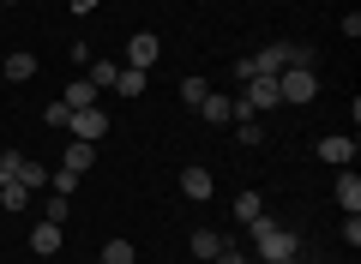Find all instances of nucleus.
Here are the masks:
<instances>
[{
	"label": "nucleus",
	"mask_w": 361,
	"mask_h": 264,
	"mask_svg": "<svg viewBox=\"0 0 361 264\" xmlns=\"http://www.w3.org/2000/svg\"><path fill=\"white\" fill-rule=\"evenodd\" d=\"M247 234H253V246H259V258H265V264L295 258V252H301V234H295V228H277L271 216H253V222H247Z\"/></svg>",
	"instance_id": "obj_1"
},
{
	"label": "nucleus",
	"mask_w": 361,
	"mask_h": 264,
	"mask_svg": "<svg viewBox=\"0 0 361 264\" xmlns=\"http://www.w3.org/2000/svg\"><path fill=\"white\" fill-rule=\"evenodd\" d=\"M277 96H283V102H313V96H319L313 66H283V73H277Z\"/></svg>",
	"instance_id": "obj_2"
},
{
	"label": "nucleus",
	"mask_w": 361,
	"mask_h": 264,
	"mask_svg": "<svg viewBox=\"0 0 361 264\" xmlns=\"http://www.w3.org/2000/svg\"><path fill=\"white\" fill-rule=\"evenodd\" d=\"M253 61V73H265V78H277L283 66H295V42H265L259 54H247Z\"/></svg>",
	"instance_id": "obj_3"
},
{
	"label": "nucleus",
	"mask_w": 361,
	"mask_h": 264,
	"mask_svg": "<svg viewBox=\"0 0 361 264\" xmlns=\"http://www.w3.org/2000/svg\"><path fill=\"white\" fill-rule=\"evenodd\" d=\"M66 132H73V139H85V144H97V139L109 132V114H103V108H73Z\"/></svg>",
	"instance_id": "obj_4"
},
{
	"label": "nucleus",
	"mask_w": 361,
	"mask_h": 264,
	"mask_svg": "<svg viewBox=\"0 0 361 264\" xmlns=\"http://www.w3.org/2000/svg\"><path fill=\"white\" fill-rule=\"evenodd\" d=\"M319 156H325L331 168H349V163H355V132H325V139H319Z\"/></svg>",
	"instance_id": "obj_5"
},
{
	"label": "nucleus",
	"mask_w": 361,
	"mask_h": 264,
	"mask_svg": "<svg viewBox=\"0 0 361 264\" xmlns=\"http://www.w3.org/2000/svg\"><path fill=\"white\" fill-rule=\"evenodd\" d=\"M157 54H163V42H157L151 30H139V37L127 42V66H139V73H151V66H157Z\"/></svg>",
	"instance_id": "obj_6"
},
{
	"label": "nucleus",
	"mask_w": 361,
	"mask_h": 264,
	"mask_svg": "<svg viewBox=\"0 0 361 264\" xmlns=\"http://www.w3.org/2000/svg\"><path fill=\"white\" fill-rule=\"evenodd\" d=\"M187 246H193V258H217L223 246H229V234H217V228H193V234H187Z\"/></svg>",
	"instance_id": "obj_7"
},
{
	"label": "nucleus",
	"mask_w": 361,
	"mask_h": 264,
	"mask_svg": "<svg viewBox=\"0 0 361 264\" xmlns=\"http://www.w3.org/2000/svg\"><path fill=\"white\" fill-rule=\"evenodd\" d=\"M61 168H73V175H90V168H97V144L73 139V144H66V156H61Z\"/></svg>",
	"instance_id": "obj_8"
},
{
	"label": "nucleus",
	"mask_w": 361,
	"mask_h": 264,
	"mask_svg": "<svg viewBox=\"0 0 361 264\" xmlns=\"http://www.w3.org/2000/svg\"><path fill=\"white\" fill-rule=\"evenodd\" d=\"M30 252H37V258H54V252H61V222H37L30 228Z\"/></svg>",
	"instance_id": "obj_9"
},
{
	"label": "nucleus",
	"mask_w": 361,
	"mask_h": 264,
	"mask_svg": "<svg viewBox=\"0 0 361 264\" xmlns=\"http://www.w3.org/2000/svg\"><path fill=\"white\" fill-rule=\"evenodd\" d=\"M199 114H205L211 126H235V96H217V90H211V96L199 102Z\"/></svg>",
	"instance_id": "obj_10"
},
{
	"label": "nucleus",
	"mask_w": 361,
	"mask_h": 264,
	"mask_svg": "<svg viewBox=\"0 0 361 264\" xmlns=\"http://www.w3.org/2000/svg\"><path fill=\"white\" fill-rule=\"evenodd\" d=\"M211 187H217V180H211L199 163H193V168H180V199H211Z\"/></svg>",
	"instance_id": "obj_11"
},
{
	"label": "nucleus",
	"mask_w": 361,
	"mask_h": 264,
	"mask_svg": "<svg viewBox=\"0 0 361 264\" xmlns=\"http://www.w3.org/2000/svg\"><path fill=\"white\" fill-rule=\"evenodd\" d=\"M337 204H343V216H361V180L349 175V168L337 175Z\"/></svg>",
	"instance_id": "obj_12"
},
{
	"label": "nucleus",
	"mask_w": 361,
	"mask_h": 264,
	"mask_svg": "<svg viewBox=\"0 0 361 264\" xmlns=\"http://www.w3.org/2000/svg\"><path fill=\"white\" fill-rule=\"evenodd\" d=\"M0 78H13V84L37 78V54H6V61H0Z\"/></svg>",
	"instance_id": "obj_13"
},
{
	"label": "nucleus",
	"mask_w": 361,
	"mask_h": 264,
	"mask_svg": "<svg viewBox=\"0 0 361 264\" xmlns=\"http://www.w3.org/2000/svg\"><path fill=\"white\" fill-rule=\"evenodd\" d=\"M97 96H103V90L90 84V78H78V84H66V90H61L66 108H97Z\"/></svg>",
	"instance_id": "obj_14"
},
{
	"label": "nucleus",
	"mask_w": 361,
	"mask_h": 264,
	"mask_svg": "<svg viewBox=\"0 0 361 264\" xmlns=\"http://www.w3.org/2000/svg\"><path fill=\"white\" fill-rule=\"evenodd\" d=\"M145 84H151V73H139V66H121L115 73V96H145Z\"/></svg>",
	"instance_id": "obj_15"
},
{
	"label": "nucleus",
	"mask_w": 361,
	"mask_h": 264,
	"mask_svg": "<svg viewBox=\"0 0 361 264\" xmlns=\"http://www.w3.org/2000/svg\"><path fill=\"white\" fill-rule=\"evenodd\" d=\"M25 204H30V187H18V180H0V210H25Z\"/></svg>",
	"instance_id": "obj_16"
},
{
	"label": "nucleus",
	"mask_w": 361,
	"mask_h": 264,
	"mask_svg": "<svg viewBox=\"0 0 361 264\" xmlns=\"http://www.w3.org/2000/svg\"><path fill=\"white\" fill-rule=\"evenodd\" d=\"M115 73H121L115 61H90V66H85V78H90L97 90H115Z\"/></svg>",
	"instance_id": "obj_17"
},
{
	"label": "nucleus",
	"mask_w": 361,
	"mask_h": 264,
	"mask_svg": "<svg viewBox=\"0 0 361 264\" xmlns=\"http://www.w3.org/2000/svg\"><path fill=\"white\" fill-rule=\"evenodd\" d=\"M205 96H211V84H205V78H180V102H187V108H199Z\"/></svg>",
	"instance_id": "obj_18"
},
{
	"label": "nucleus",
	"mask_w": 361,
	"mask_h": 264,
	"mask_svg": "<svg viewBox=\"0 0 361 264\" xmlns=\"http://www.w3.org/2000/svg\"><path fill=\"white\" fill-rule=\"evenodd\" d=\"M235 139H241L247 151H259V144H265V126L259 120H235Z\"/></svg>",
	"instance_id": "obj_19"
},
{
	"label": "nucleus",
	"mask_w": 361,
	"mask_h": 264,
	"mask_svg": "<svg viewBox=\"0 0 361 264\" xmlns=\"http://www.w3.org/2000/svg\"><path fill=\"white\" fill-rule=\"evenodd\" d=\"M18 187H49V168L25 156V163H18Z\"/></svg>",
	"instance_id": "obj_20"
},
{
	"label": "nucleus",
	"mask_w": 361,
	"mask_h": 264,
	"mask_svg": "<svg viewBox=\"0 0 361 264\" xmlns=\"http://www.w3.org/2000/svg\"><path fill=\"white\" fill-rule=\"evenodd\" d=\"M235 216H241V222H253V216H265V199H259V192H241V199H235Z\"/></svg>",
	"instance_id": "obj_21"
},
{
	"label": "nucleus",
	"mask_w": 361,
	"mask_h": 264,
	"mask_svg": "<svg viewBox=\"0 0 361 264\" xmlns=\"http://www.w3.org/2000/svg\"><path fill=\"white\" fill-rule=\"evenodd\" d=\"M103 264H133V240H109V246H103Z\"/></svg>",
	"instance_id": "obj_22"
},
{
	"label": "nucleus",
	"mask_w": 361,
	"mask_h": 264,
	"mask_svg": "<svg viewBox=\"0 0 361 264\" xmlns=\"http://www.w3.org/2000/svg\"><path fill=\"white\" fill-rule=\"evenodd\" d=\"M42 114H49V126H61V132H66V120H73V108H66V102H49Z\"/></svg>",
	"instance_id": "obj_23"
},
{
	"label": "nucleus",
	"mask_w": 361,
	"mask_h": 264,
	"mask_svg": "<svg viewBox=\"0 0 361 264\" xmlns=\"http://www.w3.org/2000/svg\"><path fill=\"white\" fill-rule=\"evenodd\" d=\"M49 187H54V192H61V199H66V192L78 187V175H73V168H61V175H49Z\"/></svg>",
	"instance_id": "obj_24"
},
{
	"label": "nucleus",
	"mask_w": 361,
	"mask_h": 264,
	"mask_svg": "<svg viewBox=\"0 0 361 264\" xmlns=\"http://www.w3.org/2000/svg\"><path fill=\"white\" fill-rule=\"evenodd\" d=\"M18 163H25L18 151H6V156H0V180H18Z\"/></svg>",
	"instance_id": "obj_25"
},
{
	"label": "nucleus",
	"mask_w": 361,
	"mask_h": 264,
	"mask_svg": "<svg viewBox=\"0 0 361 264\" xmlns=\"http://www.w3.org/2000/svg\"><path fill=\"white\" fill-rule=\"evenodd\" d=\"M42 222H61V228H66V199H61V192L49 199V216H42Z\"/></svg>",
	"instance_id": "obj_26"
},
{
	"label": "nucleus",
	"mask_w": 361,
	"mask_h": 264,
	"mask_svg": "<svg viewBox=\"0 0 361 264\" xmlns=\"http://www.w3.org/2000/svg\"><path fill=\"white\" fill-rule=\"evenodd\" d=\"M343 246H349V252L361 246V216H349V222H343Z\"/></svg>",
	"instance_id": "obj_27"
},
{
	"label": "nucleus",
	"mask_w": 361,
	"mask_h": 264,
	"mask_svg": "<svg viewBox=\"0 0 361 264\" xmlns=\"http://www.w3.org/2000/svg\"><path fill=\"white\" fill-rule=\"evenodd\" d=\"M211 264H247V252H235V246H223V252H217V258H211Z\"/></svg>",
	"instance_id": "obj_28"
},
{
	"label": "nucleus",
	"mask_w": 361,
	"mask_h": 264,
	"mask_svg": "<svg viewBox=\"0 0 361 264\" xmlns=\"http://www.w3.org/2000/svg\"><path fill=\"white\" fill-rule=\"evenodd\" d=\"M66 6H73V13L85 18V13H97V6H103V0H66Z\"/></svg>",
	"instance_id": "obj_29"
},
{
	"label": "nucleus",
	"mask_w": 361,
	"mask_h": 264,
	"mask_svg": "<svg viewBox=\"0 0 361 264\" xmlns=\"http://www.w3.org/2000/svg\"><path fill=\"white\" fill-rule=\"evenodd\" d=\"M0 6H18V0H0Z\"/></svg>",
	"instance_id": "obj_30"
},
{
	"label": "nucleus",
	"mask_w": 361,
	"mask_h": 264,
	"mask_svg": "<svg viewBox=\"0 0 361 264\" xmlns=\"http://www.w3.org/2000/svg\"><path fill=\"white\" fill-rule=\"evenodd\" d=\"M97 264H103V258H97Z\"/></svg>",
	"instance_id": "obj_31"
}]
</instances>
